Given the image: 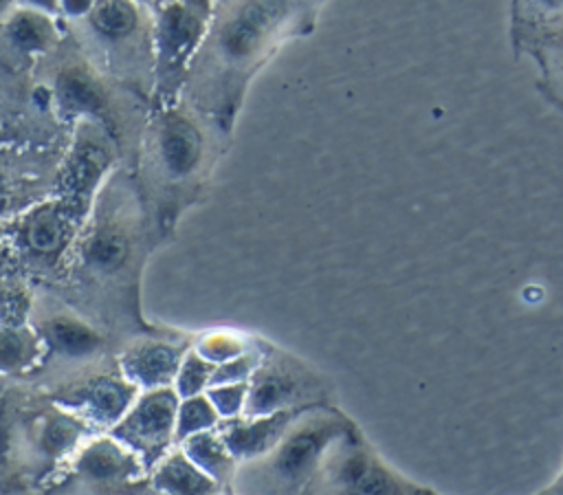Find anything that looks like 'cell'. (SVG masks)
I'll list each match as a JSON object with an SVG mask.
<instances>
[{
	"label": "cell",
	"mask_w": 563,
	"mask_h": 495,
	"mask_svg": "<svg viewBox=\"0 0 563 495\" xmlns=\"http://www.w3.org/2000/svg\"><path fill=\"white\" fill-rule=\"evenodd\" d=\"M301 414L303 409L290 420L271 460V475L282 491L308 488V480L319 475L332 442L352 429L343 416L317 411V405L306 407V418Z\"/></svg>",
	"instance_id": "6da1fadb"
},
{
	"label": "cell",
	"mask_w": 563,
	"mask_h": 495,
	"mask_svg": "<svg viewBox=\"0 0 563 495\" xmlns=\"http://www.w3.org/2000/svg\"><path fill=\"white\" fill-rule=\"evenodd\" d=\"M301 15L299 0H242L220 24L218 48L227 62L253 66L295 31Z\"/></svg>",
	"instance_id": "7a4b0ae2"
},
{
	"label": "cell",
	"mask_w": 563,
	"mask_h": 495,
	"mask_svg": "<svg viewBox=\"0 0 563 495\" xmlns=\"http://www.w3.org/2000/svg\"><path fill=\"white\" fill-rule=\"evenodd\" d=\"M325 398V383L295 356L282 352L255 367L253 387L246 392V414L264 416L279 409L312 407Z\"/></svg>",
	"instance_id": "3957f363"
},
{
	"label": "cell",
	"mask_w": 563,
	"mask_h": 495,
	"mask_svg": "<svg viewBox=\"0 0 563 495\" xmlns=\"http://www.w3.org/2000/svg\"><path fill=\"white\" fill-rule=\"evenodd\" d=\"M336 451L321 464L323 475L345 491H407L405 482L391 477L380 460L363 449L358 438H350L347 431L336 440Z\"/></svg>",
	"instance_id": "277c9868"
},
{
	"label": "cell",
	"mask_w": 563,
	"mask_h": 495,
	"mask_svg": "<svg viewBox=\"0 0 563 495\" xmlns=\"http://www.w3.org/2000/svg\"><path fill=\"white\" fill-rule=\"evenodd\" d=\"M306 407L297 409H279L273 414L257 416L255 420H244L235 422L227 433H224V444L231 451V455L240 458H253L260 453H266L277 444L290 420Z\"/></svg>",
	"instance_id": "5b68a950"
},
{
	"label": "cell",
	"mask_w": 563,
	"mask_h": 495,
	"mask_svg": "<svg viewBox=\"0 0 563 495\" xmlns=\"http://www.w3.org/2000/svg\"><path fill=\"white\" fill-rule=\"evenodd\" d=\"M158 143L163 163L174 176H187L200 163L202 136L198 128L180 114H172L165 119Z\"/></svg>",
	"instance_id": "8992f818"
},
{
	"label": "cell",
	"mask_w": 563,
	"mask_h": 495,
	"mask_svg": "<svg viewBox=\"0 0 563 495\" xmlns=\"http://www.w3.org/2000/svg\"><path fill=\"white\" fill-rule=\"evenodd\" d=\"M202 24H205V13L200 7H191V4L167 7L158 29L163 53L169 57L185 55L200 37Z\"/></svg>",
	"instance_id": "52a82bcc"
},
{
	"label": "cell",
	"mask_w": 563,
	"mask_h": 495,
	"mask_svg": "<svg viewBox=\"0 0 563 495\" xmlns=\"http://www.w3.org/2000/svg\"><path fill=\"white\" fill-rule=\"evenodd\" d=\"M57 95L66 108L73 112H97L103 106L101 88L90 75L79 68L66 70L57 79Z\"/></svg>",
	"instance_id": "ba28073f"
},
{
	"label": "cell",
	"mask_w": 563,
	"mask_h": 495,
	"mask_svg": "<svg viewBox=\"0 0 563 495\" xmlns=\"http://www.w3.org/2000/svg\"><path fill=\"white\" fill-rule=\"evenodd\" d=\"M92 24L108 37H121L134 29L136 11L128 0H101L92 11Z\"/></svg>",
	"instance_id": "9c48e42d"
},
{
	"label": "cell",
	"mask_w": 563,
	"mask_h": 495,
	"mask_svg": "<svg viewBox=\"0 0 563 495\" xmlns=\"http://www.w3.org/2000/svg\"><path fill=\"white\" fill-rule=\"evenodd\" d=\"M191 458L209 471L213 477L229 475L231 471V451L227 449L224 442L213 438L211 433H196L189 442Z\"/></svg>",
	"instance_id": "30bf717a"
},
{
	"label": "cell",
	"mask_w": 563,
	"mask_h": 495,
	"mask_svg": "<svg viewBox=\"0 0 563 495\" xmlns=\"http://www.w3.org/2000/svg\"><path fill=\"white\" fill-rule=\"evenodd\" d=\"M9 31H11V37L15 40V44L24 51H40L51 40L48 22L42 15L31 13V11L15 15Z\"/></svg>",
	"instance_id": "8fae6325"
},
{
	"label": "cell",
	"mask_w": 563,
	"mask_h": 495,
	"mask_svg": "<svg viewBox=\"0 0 563 495\" xmlns=\"http://www.w3.org/2000/svg\"><path fill=\"white\" fill-rule=\"evenodd\" d=\"M51 339L66 354H86L99 343V337L92 330L66 319H59L51 326Z\"/></svg>",
	"instance_id": "7c38bea8"
},
{
	"label": "cell",
	"mask_w": 563,
	"mask_h": 495,
	"mask_svg": "<svg viewBox=\"0 0 563 495\" xmlns=\"http://www.w3.org/2000/svg\"><path fill=\"white\" fill-rule=\"evenodd\" d=\"M174 420V403L167 396H156L150 398L136 414V422H139V431H143L145 436H150L152 440L163 438Z\"/></svg>",
	"instance_id": "4fadbf2b"
},
{
	"label": "cell",
	"mask_w": 563,
	"mask_h": 495,
	"mask_svg": "<svg viewBox=\"0 0 563 495\" xmlns=\"http://www.w3.org/2000/svg\"><path fill=\"white\" fill-rule=\"evenodd\" d=\"M125 255H128V242L117 231L97 233L88 249L90 262L103 271H110V268H117L119 264H123Z\"/></svg>",
	"instance_id": "5bb4252c"
},
{
	"label": "cell",
	"mask_w": 563,
	"mask_h": 495,
	"mask_svg": "<svg viewBox=\"0 0 563 495\" xmlns=\"http://www.w3.org/2000/svg\"><path fill=\"white\" fill-rule=\"evenodd\" d=\"M178 365V356H174L172 350L165 348H152L147 354L139 361V374L150 383H163L167 381Z\"/></svg>",
	"instance_id": "9a60e30c"
},
{
	"label": "cell",
	"mask_w": 563,
	"mask_h": 495,
	"mask_svg": "<svg viewBox=\"0 0 563 495\" xmlns=\"http://www.w3.org/2000/svg\"><path fill=\"white\" fill-rule=\"evenodd\" d=\"M165 486L172 488V491H209L213 488V484L200 475L191 464L183 462V460H176V462H169L165 466Z\"/></svg>",
	"instance_id": "2e32d148"
},
{
	"label": "cell",
	"mask_w": 563,
	"mask_h": 495,
	"mask_svg": "<svg viewBox=\"0 0 563 495\" xmlns=\"http://www.w3.org/2000/svg\"><path fill=\"white\" fill-rule=\"evenodd\" d=\"M29 240L37 251H51L59 244L62 240V222L55 213H42L35 218L31 231H29Z\"/></svg>",
	"instance_id": "e0dca14e"
},
{
	"label": "cell",
	"mask_w": 563,
	"mask_h": 495,
	"mask_svg": "<svg viewBox=\"0 0 563 495\" xmlns=\"http://www.w3.org/2000/svg\"><path fill=\"white\" fill-rule=\"evenodd\" d=\"M216 407H211L202 398H191L185 403L180 411V431L183 433H198L200 429L213 425Z\"/></svg>",
	"instance_id": "ac0fdd59"
},
{
	"label": "cell",
	"mask_w": 563,
	"mask_h": 495,
	"mask_svg": "<svg viewBox=\"0 0 563 495\" xmlns=\"http://www.w3.org/2000/svg\"><path fill=\"white\" fill-rule=\"evenodd\" d=\"M211 400H213L216 411H220L224 416H233V414H238L242 409V405L246 400V385L244 383L213 385Z\"/></svg>",
	"instance_id": "d6986e66"
},
{
	"label": "cell",
	"mask_w": 563,
	"mask_h": 495,
	"mask_svg": "<svg viewBox=\"0 0 563 495\" xmlns=\"http://www.w3.org/2000/svg\"><path fill=\"white\" fill-rule=\"evenodd\" d=\"M119 455L108 449V447H95L88 455H86V471L92 473L95 477H108L112 473L119 471Z\"/></svg>",
	"instance_id": "ffe728a7"
},
{
	"label": "cell",
	"mask_w": 563,
	"mask_h": 495,
	"mask_svg": "<svg viewBox=\"0 0 563 495\" xmlns=\"http://www.w3.org/2000/svg\"><path fill=\"white\" fill-rule=\"evenodd\" d=\"M211 378V370L205 361L200 359H189L180 372V392L185 394H196L207 381Z\"/></svg>",
	"instance_id": "44dd1931"
},
{
	"label": "cell",
	"mask_w": 563,
	"mask_h": 495,
	"mask_svg": "<svg viewBox=\"0 0 563 495\" xmlns=\"http://www.w3.org/2000/svg\"><path fill=\"white\" fill-rule=\"evenodd\" d=\"M24 352H26V345L20 334H15V332L0 334V367L20 365Z\"/></svg>",
	"instance_id": "7402d4cb"
},
{
	"label": "cell",
	"mask_w": 563,
	"mask_h": 495,
	"mask_svg": "<svg viewBox=\"0 0 563 495\" xmlns=\"http://www.w3.org/2000/svg\"><path fill=\"white\" fill-rule=\"evenodd\" d=\"M95 409L103 416V418H112V416H117L121 409H123V405H125V396L117 389V387H112V385H108V387H101L97 394H95Z\"/></svg>",
	"instance_id": "603a6c76"
},
{
	"label": "cell",
	"mask_w": 563,
	"mask_h": 495,
	"mask_svg": "<svg viewBox=\"0 0 563 495\" xmlns=\"http://www.w3.org/2000/svg\"><path fill=\"white\" fill-rule=\"evenodd\" d=\"M207 354L209 356H220V359H231L240 354V343L229 337H213L207 341Z\"/></svg>",
	"instance_id": "cb8c5ba5"
},
{
	"label": "cell",
	"mask_w": 563,
	"mask_h": 495,
	"mask_svg": "<svg viewBox=\"0 0 563 495\" xmlns=\"http://www.w3.org/2000/svg\"><path fill=\"white\" fill-rule=\"evenodd\" d=\"M92 4V0H64V7L68 13H84L88 11Z\"/></svg>",
	"instance_id": "d4e9b609"
},
{
	"label": "cell",
	"mask_w": 563,
	"mask_h": 495,
	"mask_svg": "<svg viewBox=\"0 0 563 495\" xmlns=\"http://www.w3.org/2000/svg\"><path fill=\"white\" fill-rule=\"evenodd\" d=\"M33 7H40V9H53L57 4V0H29Z\"/></svg>",
	"instance_id": "484cf974"
},
{
	"label": "cell",
	"mask_w": 563,
	"mask_h": 495,
	"mask_svg": "<svg viewBox=\"0 0 563 495\" xmlns=\"http://www.w3.org/2000/svg\"><path fill=\"white\" fill-rule=\"evenodd\" d=\"M545 4H552V7H559V4H563V0H543Z\"/></svg>",
	"instance_id": "4316f807"
},
{
	"label": "cell",
	"mask_w": 563,
	"mask_h": 495,
	"mask_svg": "<svg viewBox=\"0 0 563 495\" xmlns=\"http://www.w3.org/2000/svg\"><path fill=\"white\" fill-rule=\"evenodd\" d=\"M9 4V0H0V9H4Z\"/></svg>",
	"instance_id": "83f0119b"
}]
</instances>
